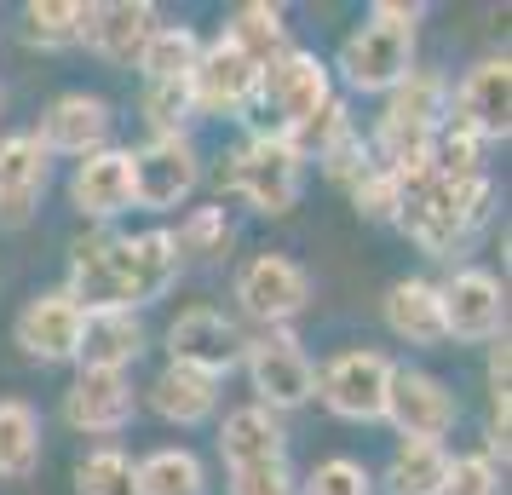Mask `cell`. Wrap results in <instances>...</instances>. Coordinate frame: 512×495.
Instances as JSON below:
<instances>
[{
  "instance_id": "7",
  "label": "cell",
  "mask_w": 512,
  "mask_h": 495,
  "mask_svg": "<svg viewBox=\"0 0 512 495\" xmlns=\"http://www.w3.org/2000/svg\"><path fill=\"white\" fill-rule=\"evenodd\" d=\"M392 375L397 363L374 346H346L334 352L317 369V398L334 421H351V426H374L386 421V392H392Z\"/></svg>"
},
{
  "instance_id": "3",
  "label": "cell",
  "mask_w": 512,
  "mask_h": 495,
  "mask_svg": "<svg viewBox=\"0 0 512 495\" xmlns=\"http://www.w3.org/2000/svg\"><path fill=\"white\" fill-rule=\"evenodd\" d=\"M495 208V179L472 173V179H438L426 173L403 190V213H397V231L415 242L426 260H455L466 236L478 231Z\"/></svg>"
},
{
  "instance_id": "40",
  "label": "cell",
  "mask_w": 512,
  "mask_h": 495,
  "mask_svg": "<svg viewBox=\"0 0 512 495\" xmlns=\"http://www.w3.org/2000/svg\"><path fill=\"white\" fill-rule=\"evenodd\" d=\"M231 495H300V478L288 461H265V467H236L225 472Z\"/></svg>"
},
{
  "instance_id": "24",
  "label": "cell",
  "mask_w": 512,
  "mask_h": 495,
  "mask_svg": "<svg viewBox=\"0 0 512 495\" xmlns=\"http://www.w3.org/2000/svg\"><path fill=\"white\" fill-rule=\"evenodd\" d=\"M219 392H225V380L196 375V369H179V363H167L162 375L144 386L150 409H156L167 426H202V421H213V415H219Z\"/></svg>"
},
{
  "instance_id": "15",
  "label": "cell",
  "mask_w": 512,
  "mask_h": 495,
  "mask_svg": "<svg viewBox=\"0 0 512 495\" xmlns=\"http://www.w3.org/2000/svg\"><path fill=\"white\" fill-rule=\"evenodd\" d=\"M139 415V392H133V375H110V369H81V375L64 386V426L70 432H87V438H116L127 432Z\"/></svg>"
},
{
  "instance_id": "4",
  "label": "cell",
  "mask_w": 512,
  "mask_h": 495,
  "mask_svg": "<svg viewBox=\"0 0 512 495\" xmlns=\"http://www.w3.org/2000/svg\"><path fill=\"white\" fill-rule=\"evenodd\" d=\"M219 190L236 196V202H248V208L265 213V219H277V213H294V202H300L305 162L277 139V133L254 127V133L225 156V167H219Z\"/></svg>"
},
{
  "instance_id": "5",
  "label": "cell",
  "mask_w": 512,
  "mask_h": 495,
  "mask_svg": "<svg viewBox=\"0 0 512 495\" xmlns=\"http://www.w3.org/2000/svg\"><path fill=\"white\" fill-rule=\"evenodd\" d=\"M328 98H334V70H328L317 52L305 47H288L277 58V64H265L259 70V127L265 133H277V139H288L294 127H305V121L323 110Z\"/></svg>"
},
{
  "instance_id": "20",
  "label": "cell",
  "mask_w": 512,
  "mask_h": 495,
  "mask_svg": "<svg viewBox=\"0 0 512 495\" xmlns=\"http://www.w3.org/2000/svg\"><path fill=\"white\" fill-rule=\"evenodd\" d=\"M70 208L81 219H93V225H110L121 213L133 208V162H127V150H93V156H81L70 173Z\"/></svg>"
},
{
  "instance_id": "31",
  "label": "cell",
  "mask_w": 512,
  "mask_h": 495,
  "mask_svg": "<svg viewBox=\"0 0 512 495\" xmlns=\"http://www.w3.org/2000/svg\"><path fill=\"white\" fill-rule=\"evenodd\" d=\"M173 242H179V260H225L236 242V225L225 213V202L219 208H190L185 225L173 231Z\"/></svg>"
},
{
  "instance_id": "32",
  "label": "cell",
  "mask_w": 512,
  "mask_h": 495,
  "mask_svg": "<svg viewBox=\"0 0 512 495\" xmlns=\"http://www.w3.org/2000/svg\"><path fill=\"white\" fill-rule=\"evenodd\" d=\"M75 495H139L133 490V455L121 444H98L75 461Z\"/></svg>"
},
{
  "instance_id": "18",
  "label": "cell",
  "mask_w": 512,
  "mask_h": 495,
  "mask_svg": "<svg viewBox=\"0 0 512 495\" xmlns=\"http://www.w3.org/2000/svg\"><path fill=\"white\" fill-rule=\"evenodd\" d=\"M52 185V156L35 133H0V225L24 231Z\"/></svg>"
},
{
  "instance_id": "8",
  "label": "cell",
  "mask_w": 512,
  "mask_h": 495,
  "mask_svg": "<svg viewBox=\"0 0 512 495\" xmlns=\"http://www.w3.org/2000/svg\"><path fill=\"white\" fill-rule=\"evenodd\" d=\"M242 369H248L254 403L271 409V415L305 409V403L317 398V363L305 357L294 329H259L254 340L242 346Z\"/></svg>"
},
{
  "instance_id": "21",
  "label": "cell",
  "mask_w": 512,
  "mask_h": 495,
  "mask_svg": "<svg viewBox=\"0 0 512 495\" xmlns=\"http://www.w3.org/2000/svg\"><path fill=\"white\" fill-rule=\"evenodd\" d=\"M150 334L133 311H87L81 323V352H75V369H110V375H127L144 357Z\"/></svg>"
},
{
  "instance_id": "33",
  "label": "cell",
  "mask_w": 512,
  "mask_h": 495,
  "mask_svg": "<svg viewBox=\"0 0 512 495\" xmlns=\"http://www.w3.org/2000/svg\"><path fill=\"white\" fill-rule=\"evenodd\" d=\"M144 121H150V139H179L196 104H190V81H162V87H144Z\"/></svg>"
},
{
  "instance_id": "13",
  "label": "cell",
  "mask_w": 512,
  "mask_h": 495,
  "mask_svg": "<svg viewBox=\"0 0 512 495\" xmlns=\"http://www.w3.org/2000/svg\"><path fill=\"white\" fill-rule=\"evenodd\" d=\"M443 306V334L466 346H489L507 334V283L484 265H461L449 283H438Z\"/></svg>"
},
{
  "instance_id": "1",
  "label": "cell",
  "mask_w": 512,
  "mask_h": 495,
  "mask_svg": "<svg viewBox=\"0 0 512 495\" xmlns=\"http://www.w3.org/2000/svg\"><path fill=\"white\" fill-rule=\"evenodd\" d=\"M179 242L173 231L150 225V231L133 236H110L93 231L70 248V277H64V294H70L81 311H133L156 306L167 288L179 283Z\"/></svg>"
},
{
  "instance_id": "37",
  "label": "cell",
  "mask_w": 512,
  "mask_h": 495,
  "mask_svg": "<svg viewBox=\"0 0 512 495\" xmlns=\"http://www.w3.org/2000/svg\"><path fill=\"white\" fill-rule=\"evenodd\" d=\"M346 127H351V116H346V98L334 93V98L323 104V110H317V116L305 121V127H294V133H288L282 144H288V150H294L300 162H317V156H323V150H328L334 139H340Z\"/></svg>"
},
{
  "instance_id": "34",
  "label": "cell",
  "mask_w": 512,
  "mask_h": 495,
  "mask_svg": "<svg viewBox=\"0 0 512 495\" xmlns=\"http://www.w3.org/2000/svg\"><path fill=\"white\" fill-rule=\"evenodd\" d=\"M24 35H29V47H41V52L75 47V0H29Z\"/></svg>"
},
{
  "instance_id": "29",
  "label": "cell",
  "mask_w": 512,
  "mask_h": 495,
  "mask_svg": "<svg viewBox=\"0 0 512 495\" xmlns=\"http://www.w3.org/2000/svg\"><path fill=\"white\" fill-rule=\"evenodd\" d=\"M196 58H202V35H196L190 24H162L156 35H150V47L139 52L144 87H162V81H190Z\"/></svg>"
},
{
  "instance_id": "35",
  "label": "cell",
  "mask_w": 512,
  "mask_h": 495,
  "mask_svg": "<svg viewBox=\"0 0 512 495\" xmlns=\"http://www.w3.org/2000/svg\"><path fill=\"white\" fill-rule=\"evenodd\" d=\"M403 179H392L386 167H369L357 185H351V208L363 213L369 225H397V213H403Z\"/></svg>"
},
{
  "instance_id": "22",
  "label": "cell",
  "mask_w": 512,
  "mask_h": 495,
  "mask_svg": "<svg viewBox=\"0 0 512 495\" xmlns=\"http://www.w3.org/2000/svg\"><path fill=\"white\" fill-rule=\"evenodd\" d=\"M219 461H225V472L288 461V432H282V421L271 409L242 403V409H231V415L219 421Z\"/></svg>"
},
{
  "instance_id": "17",
  "label": "cell",
  "mask_w": 512,
  "mask_h": 495,
  "mask_svg": "<svg viewBox=\"0 0 512 495\" xmlns=\"http://www.w3.org/2000/svg\"><path fill=\"white\" fill-rule=\"evenodd\" d=\"M47 156H93V150H110V133H116V110L110 98L98 93H58L41 110V127H29Z\"/></svg>"
},
{
  "instance_id": "27",
  "label": "cell",
  "mask_w": 512,
  "mask_h": 495,
  "mask_svg": "<svg viewBox=\"0 0 512 495\" xmlns=\"http://www.w3.org/2000/svg\"><path fill=\"white\" fill-rule=\"evenodd\" d=\"M133 490L139 495H208V467L185 444H162L133 461Z\"/></svg>"
},
{
  "instance_id": "41",
  "label": "cell",
  "mask_w": 512,
  "mask_h": 495,
  "mask_svg": "<svg viewBox=\"0 0 512 495\" xmlns=\"http://www.w3.org/2000/svg\"><path fill=\"white\" fill-rule=\"evenodd\" d=\"M0 110H6V87H0Z\"/></svg>"
},
{
  "instance_id": "28",
  "label": "cell",
  "mask_w": 512,
  "mask_h": 495,
  "mask_svg": "<svg viewBox=\"0 0 512 495\" xmlns=\"http://www.w3.org/2000/svg\"><path fill=\"white\" fill-rule=\"evenodd\" d=\"M225 41H231L248 64H277L282 52H288V18H282V6H271V0H248V6H236L231 24L219 29Z\"/></svg>"
},
{
  "instance_id": "25",
  "label": "cell",
  "mask_w": 512,
  "mask_h": 495,
  "mask_svg": "<svg viewBox=\"0 0 512 495\" xmlns=\"http://www.w3.org/2000/svg\"><path fill=\"white\" fill-rule=\"evenodd\" d=\"M443 484H449V449L420 438H397L386 472L374 478V490L386 495H443Z\"/></svg>"
},
{
  "instance_id": "10",
  "label": "cell",
  "mask_w": 512,
  "mask_h": 495,
  "mask_svg": "<svg viewBox=\"0 0 512 495\" xmlns=\"http://www.w3.org/2000/svg\"><path fill=\"white\" fill-rule=\"evenodd\" d=\"M133 162V208L144 213H173L185 208L196 185H202V150L190 144V133L179 139H144L139 150H127Z\"/></svg>"
},
{
  "instance_id": "12",
  "label": "cell",
  "mask_w": 512,
  "mask_h": 495,
  "mask_svg": "<svg viewBox=\"0 0 512 495\" xmlns=\"http://www.w3.org/2000/svg\"><path fill=\"white\" fill-rule=\"evenodd\" d=\"M190 104H196V116L248 121L259 104V64H248L225 35L202 41V58L190 70Z\"/></svg>"
},
{
  "instance_id": "14",
  "label": "cell",
  "mask_w": 512,
  "mask_h": 495,
  "mask_svg": "<svg viewBox=\"0 0 512 495\" xmlns=\"http://www.w3.org/2000/svg\"><path fill=\"white\" fill-rule=\"evenodd\" d=\"M81 323H87V311L75 306L64 288H41L12 317V340H18V352L29 363L58 369V363H75V352H81Z\"/></svg>"
},
{
  "instance_id": "2",
  "label": "cell",
  "mask_w": 512,
  "mask_h": 495,
  "mask_svg": "<svg viewBox=\"0 0 512 495\" xmlns=\"http://www.w3.org/2000/svg\"><path fill=\"white\" fill-rule=\"evenodd\" d=\"M420 18H426V6H415V0H374L369 18L340 41L328 70H340V81H346L351 93L386 98L403 75L415 70Z\"/></svg>"
},
{
  "instance_id": "19",
  "label": "cell",
  "mask_w": 512,
  "mask_h": 495,
  "mask_svg": "<svg viewBox=\"0 0 512 495\" xmlns=\"http://www.w3.org/2000/svg\"><path fill=\"white\" fill-rule=\"evenodd\" d=\"M449 116H461L484 144L512 133V64L507 58H478L449 93Z\"/></svg>"
},
{
  "instance_id": "9",
  "label": "cell",
  "mask_w": 512,
  "mask_h": 495,
  "mask_svg": "<svg viewBox=\"0 0 512 495\" xmlns=\"http://www.w3.org/2000/svg\"><path fill=\"white\" fill-rule=\"evenodd\" d=\"M162 29V12L150 0H75V47L98 52L116 70H139V52Z\"/></svg>"
},
{
  "instance_id": "11",
  "label": "cell",
  "mask_w": 512,
  "mask_h": 495,
  "mask_svg": "<svg viewBox=\"0 0 512 495\" xmlns=\"http://www.w3.org/2000/svg\"><path fill=\"white\" fill-rule=\"evenodd\" d=\"M162 346H167V363L225 380L236 363H242L248 334H242V323H236V317H225L219 306H190V311H179V317L167 323Z\"/></svg>"
},
{
  "instance_id": "16",
  "label": "cell",
  "mask_w": 512,
  "mask_h": 495,
  "mask_svg": "<svg viewBox=\"0 0 512 495\" xmlns=\"http://www.w3.org/2000/svg\"><path fill=\"white\" fill-rule=\"evenodd\" d=\"M386 421L397 426V438H420V444H443L455 421H461V403L426 369H397L392 392H386Z\"/></svg>"
},
{
  "instance_id": "38",
  "label": "cell",
  "mask_w": 512,
  "mask_h": 495,
  "mask_svg": "<svg viewBox=\"0 0 512 495\" xmlns=\"http://www.w3.org/2000/svg\"><path fill=\"white\" fill-rule=\"evenodd\" d=\"M317 162H323V179H328V185L351 190V185H357V179H363V173L374 167V156H369V139H363L357 127H346V133H340V139L328 144V150L317 156Z\"/></svg>"
},
{
  "instance_id": "30",
  "label": "cell",
  "mask_w": 512,
  "mask_h": 495,
  "mask_svg": "<svg viewBox=\"0 0 512 495\" xmlns=\"http://www.w3.org/2000/svg\"><path fill=\"white\" fill-rule=\"evenodd\" d=\"M484 150L489 144L478 139L461 116H443L438 133H432V173H438V179H472V173H489Z\"/></svg>"
},
{
  "instance_id": "23",
  "label": "cell",
  "mask_w": 512,
  "mask_h": 495,
  "mask_svg": "<svg viewBox=\"0 0 512 495\" xmlns=\"http://www.w3.org/2000/svg\"><path fill=\"white\" fill-rule=\"evenodd\" d=\"M380 317H386V329H392L403 346H420V352H432V346L449 340V334H443L438 283H426V277H397V283L386 288V300H380Z\"/></svg>"
},
{
  "instance_id": "36",
  "label": "cell",
  "mask_w": 512,
  "mask_h": 495,
  "mask_svg": "<svg viewBox=\"0 0 512 495\" xmlns=\"http://www.w3.org/2000/svg\"><path fill=\"white\" fill-rule=\"evenodd\" d=\"M300 495H374V472L351 455H328L300 478Z\"/></svg>"
},
{
  "instance_id": "6",
  "label": "cell",
  "mask_w": 512,
  "mask_h": 495,
  "mask_svg": "<svg viewBox=\"0 0 512 495\" xmlns=\"http://www.w3.org/2000/svg\"><path fill=\"white\" fill-rule=\"evenodd\" d=\"M231 300L259 329H294V317H305V306H311V271L271 248L248 254L231 277Z\"/></svg>"
},
{
  "instance_id": "39",
  "label": "cell",
  "mask_w": 512,
  "mask_h": 495,
  "mask_svg": "<svg viewBox=\"0 0 512 495\" xmlns=\"http://www.w3.org/2000/svg\"><path fill=\"white\" fill-rule=\"evenodd\" d=\"M443 495H507V484H501V467L478 449V455H449V484H443Z\"/></svg>"
},
{
  "instance_id": "26",
  "label": "cell",
  "mask_w": 512,
  "mask_h": 495,
  "mask_svg": "<svg viewBox=\"0 0 512 495\" xmlns=\"http://www.w3.org/2000/svg\"><path fill=\"white\" fill-rule=\"evenodd\" d=\"M41 467V409L29 398H0V484H24Z\"/></svg>"
}]
</instances>
